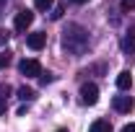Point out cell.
Segmentation results:
<instances>
[{"label": "cell", "mask_w": 135, "mask_h": 132, "mask_svg": "<svg viewBox=\"0 0 135 132\" xmlns=\"http://www.w3.org/2000/svg\"><path fill=\"white\" fill-rule=\"evenodd\" d=\"M18 70H21V75H26V78H39V75H42L39 60H21V62H18Z\"/></svg>", "instance_id": "3"}, {"label": "cell", "mask_w": 135, "mask_h": 132, "mask_svg": "<svg viewBox=\"0 0 135 132\" xmlns=\"http://www.w3.org/2000/svg\"><path fill=\"white\" fill-rule=\"evenodd\" d=\"M119 8H122L125 13H127V11H135V0H122V3H119Z\"/></svg>", "instance_id": "13"}, {"label": "cell", "mask_w": 135, "mask_h": 132, "mask_svg": "<svg viewBox=\"0 0 135 132\" xmlns=\"http://www.w3.org/2000/svg\"><path fill=\"white\" fill-rule=\"evenodd\" d=\"M133 96H114V101H112V106H114V111H119V114H127L130 109H133Z\"/></svg>", "instance_id": "6"}, {"label": "cell", "mask_w": 135, "mask_h": 132, "mask_svg": "<svg viewBox=\"0 0 135 132\" xmlns=\"http://www.w3.org/2000/svg\"><path fill=\"white\" fill-rule=\"evenodd\" d=\"M31 23H34V13H31V11H18L16 18H13V29H16L18 34H23Z\"/></svg>", "instance_id": "4"}, {"label": "cell", "mask_w": 135, "mask_h": 132, "mask_svg": "<svg viewBox=\"0 0 135 132\" xmlns=\"http://www.w3.org/2000/svg\"><path fill=\"white\" fill-rule=\"evenodd\" d=\"M62 16V5H57V8H55V13H52V18H60Z\"/></svg>", "instance_id": "17"}, {"label": "cell", "mask_w": 135, "mask_h": 132, "mask_svg": "<svg viewBox=\"0 0 135 132\" xmlns=\"http://www.w3.org/2000/svg\"><path fill=\"white\" fill-rule=\"evenodd\" d=\"M96 101H99V85H96V83H83V85H81V104L94 106Z\"/></svg>", "instance_id": "2"}, {"label": "cell", "mask_w": 135, "mask_h": 132, "mask_svg": "<svg viewBox=\"0 0 135 132\" xmlns=\"http://www.w3.org/2000/svg\"><path fill=\"white\" fill-rule=\"evenodd\" d=\"M130 85H133V75H130V70H122L117 75V88L119 91H130Z\"/></svg>", "instance_id": "8"}, {"label": "cell", "mask_w": 135, "mask_h": 132, "mask_svg": "<svg viewBox=\"0 0 135 132\" xmlns=\"http://www.w3.org/2000/svg\"><path fill=\"white\" fill-rule=\"evenodd\" d=\"M88 132H112V124L107 122V119H96L94 124H91V130Z\"/></svg>", "instance_id": "10"}, {"label": "cell", "mask_w": 135, "mask_h": 132, "mask_svg": "<svg viewBox=\"0 0 135 132\" xmlns=\"http://www.w3.org/2000/svg\"><path fill=\"white\" fill-rule=\"evenodd\" d=\"M8 62H11V54H8V52H3V54H0V70L8 65Z\"/></svg>", "instance_id": "14"}, {"label": "cell", "mask_w": 135, "mask_h": 132, "mask_svg": "<svg viewBox=\"0 0 135 132\" xmlns=\"http://www.w3.org/2000/svg\"><path fill=\"white\" fill-rule=\"evenodd\" d=\"M52 5H55V0H34V8L36 11H50Z\"/></svg>", "instance_id": "12"}, {"label": "cell", "mask_w": 135, "mask_h": 132, "mask_svg": "<svg viewBox=\"0 0 135 132\" xmlns=\"http://www.w3.org/2000/svg\"><path fill=\"white\" fill-rule=\"evenodd\" d=\"M8 96H11V85L3 83L0 85V114H5V109H8Z\"/></svg>", "instance_id": "9"}, {"label": "cell", "mask_w": 135, "mask_h": 132, "mask_svg": "<svg viewBox=\"0 0 135 132\" xmlns=\"http://www.w3.org/2000/svg\"><path fill=\"white\" fill-rule=\"evenodd\" d=\"M62 49L73 57H81L88 49V31L81 23H68V29L62 31Z\"/></svg>", "instance_id": "1"}, {"label": "cell", "mask_w": 135, "mask_h": 132, "mask_svg": "<svg viewBox=\"0 0 135 132\" xmlns=\"http://www.w3.org/2000/svg\"><path fill=\"white\" fill-rule=\"evenodd\" d=\"M39 80H42V85H47V83H52V80H55V75H50V73L44 75V73H42V75H39Z\"/></svg>", "instance_id": "15"}, {"label": "cell", "mask_w": 135, "mask_h": 132, "mask_svg": "<svg viewBox=\"0 0 135 132\" xmlns=\"http://www.w3.org/2000/svg\"><path fill=\"white\" fill-rule=\"evenodd\" d=\"M119 49L125 52V54H133L135 52V26L130 29V31L122 36V42H119Z\"/></svg>", "instance_id": "7"}, {"label": "cell", "mask_w": 135, "mask_h": 132, "mask_svg": "<svg viewBox=\"0 0 135 132\" xmlns=\"http://www.w3.org/2000/svg\"><path fill=\"white\" fill-rule=\"evenodd\" d=\"M26 44H29V49L39 52L44 44H47V34H44V31H34V34H29V36H26Z\"/></svg>", "instance_id": "5"}, {"label": "cell", "mask_w": 135, "mask_h": 132, "mask_svg": "<svg viewBox=\"0 0 135 132\" xmlns=\"http://www.w3.org/2000/svg\"><path fill=\"white\" fill-rule=\"evenodd\" d=\"M5 42H8V34H5V31H0V47H3Z\"/></svg>", "instance_id": "18"}, {"label": "cell", "mask_w": 135, "mask_h": 132, "mask_svg": "<svg viewBox=\"0 0 135 132\" xmlns=\"http://www.w3.org/2000/svg\"><path fill=\"white\" fill-rule=\"evenodd\" d=\"M57 132H68V130H57Z\"/></svg>", "instance_id": "21"}, {"label": "cell", "mask_w": 135, "mask_h": 132, "mask_svg": "<svg viewBox=\"0 0 135 132\" xmlns=\"http://www.w3.org/2000/svg\"><path fill=\"white\" fill-rule=\"evenodd\" d=\"M70 3H75V5H83V3H88V0H70Z\"/></svg>", "instance_id": "19"}, {"label": "cell", "mask_w": 135, "mask_h": 132, "mask_svg": "<svg viewBox=\"0 0 135 132\" xmlns=\"http://www.w3.org/2000/svg\"><path fill=\"white\" fill-rule=\"evenodd\" d=\"M122 132H135V122H130V124H125V127H122Z\"/></svg>", "instance_id": "16"}, {"label": "cell", "mask_w": 135, "mask_h": 132, "mask_svg": "<svg viewBox=\"0 0 135 132\" xmlns=\"http://www.w3.org/2000/svg\"><path fill=\"white\" fill-rule=\"evenodd\" d=\"M5 3H8V0H0V8H3V5H5Z\"/></svg>", "instance_id": "20"}, {"label": "cell", "mask_w": 135, "mask_h": 132, "mask_svg": "<svg viewBox=\"0 0 135 132\" xmlns=\"http://www.w3.org/2000/svg\"><path fill=\"white\" fill-rule=\"evenodd\" d=\"M18 99H21V101H34V99H36V91L21 85V88H18Z\"/></svg>", "instance_id": "11"}]
</instances>
